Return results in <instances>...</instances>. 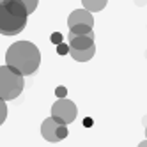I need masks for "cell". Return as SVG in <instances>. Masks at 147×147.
Here are the masks:
<instances>
[{
  "mask_svg": "<svg viewBox=\"0 0 147 147\" xmlns=\"http://www.w3.org/2000/svg\"><path fill=\"white\" fill-rule=\"evenodd\" d=\"M4 2V5L11 11L14 16H18V18H23V20H27V16H28V11H27V5L22 2V0H2Z\"/></svg>",
  "mask_w": 147,
  "mask_h": 147,
  "instance_id": "ba28073f",
  "label": "cell"
},
{
  "mask_svg": "<svg viewBox=\"0 0 147 147\" xmlns=\"http://www.w3.org/2000/svg\"><path fill=\"white\" fill-rule=\"evenodd\" d=\"M92 124H94V121H92L90 117H85V119H83V126H85V128H90Z\"/></svg>",
  "mask_w": 147,
  "mask_h": 147,
  "instance_id": "e0dca14e",
  "label": "cell"
},
{
  "mask_svg": "<svg viewBox=\"0 0 147 147\" xmlns=\"http://www.w3.org/2000/svg\"><path fill=\"white\" fill-rule=\"evenodd\" d=\"M69 32H71V34H76V36H89V34L94 32V30H92V27H89V25H76V27L69 28Z\"/></svg>",
  "mask_w": 147,
  "mask_h": 147,
  "instance_id": "8fae6325",
  "label": "cell"
},
{
  "mask_svg": "<svg viewBox=\"0 0 147 147\" xmlns=\"http://www.w3.org/2000/svg\"><path fill=\"white\" fill-rule=\"evenodd\" d=\"M22 2L27 5V11H28V14H32V13L36 11V7H37V4H39V0H22Z\"/></svg>",
  "mask_w": 147,
  "mask_h": 147,
  "instance_id": "7c38bea8",
  "label": "cell"
},
{
  "mask_svg": "<svg viewBox=\"0 0 147 147\" xmlns=\"http://www.w3.org/2000/svg\"><path fill=\"white\" fill-rule=\"evenodd\" d=\"M145 136H147V126H145Z\"/></svg>",
  "mask_w": 147,
  "mask_h": 147,
  "instance_id": "44dd1931",
  "label": "cell"
},
{
  "mask_svg": "<svg viewBox=\"0 0 147 147\" xmlns=\"http://www.w3.org/2000/svg\"><path fill=\"white\" fill-rule=\"evenodd\" d=\"M51 41H53L55 45H60L62 43V34H59V32H55L53 36H51Z\"/></svg>",
  "mask_w": 147,
  "mask_h": 147,
  "instance_id": "2e32d148",
  "label": "cell"
},
{
  "mask_svg": "<svg viewBox=\"0 0 147 147\" xmlns=\"http://www.w3.org/2000/svg\"><path fill=\"white\" fill-rule=\"evenodd\" d=\"M76 25H89L94 27V18L92 13H89L87 9H75L69 16H67V27L73 28Z\"/></svg>",
  "mask_w": 147,
  "mask_h": 147,
  "instance_id": "8992f818",
  "label": "cell"
},
{
  "mask_svg": "<svg viewBox=\"0 0 147 147\" xmlns=\"http://www.w3.org/2000/svg\"><path fill=\"white\" fill-rule=\"evenodd\" d=\"M27 25V20L14 16L0 0V34L2 36H16Z\"/></svg>",
  "mask_w": 147,
  "mask_h": 147,
  "instance_id": "3957f363",
  "label": "cell"
},
{
  "mask_svg": "<svg viewBox=\"0 0 147 147\" xmlns=\"http://www.w3.org/2000/svg\"><path fill=\"white\" fill-rule=\"evenodd\" d=\"M67 45L71 50H87L90 46H94V32L89 36H76V34H71L67 36Z\"/></svg>",
  "mask_w": 147,
  "mask_h": 147,
  "instance_id": "52a82bcc",
  "label": "cell"
},
{
  "mask_svg": "<svg viewBox=\"0 0 147 147\" xmlns=\"http://www.w3.org/2000/svg\"><path fill=\"white\" fill-rule=\"evenodd\" d=\"M25 87L23 75H20L9 66H0V99L11 101L22 94Z\"/></svg>",
  "mask_w": 147,
  "mask_h": 147,
  "instance_id": "7a4b0ae2",
  "label": "cell"
},
{
  "mask_svg": "<svg viewBox=\"0 0 147 147\" xmlns=\"http://www.w3.org/2000/svg\"><path fill=\"white\" fill-rule=\"evenodd\" d=\"M41 64V51L30 41H16L5 51V66L13 67L20 75H34Z\"/></svg>",
  "mask_w": 147,
  "mask_h": 147,
  "instance_id": "6da1fadb",
  "label": "cell"
},
{
  "mask_svg": "<svg viewBox=\"0 0 147 147\" xmlns=\"http://www.w3.org/2000/svg\"><path fill=\"white\" fill-rule=\"evenodd\" d=\"M64 124V122H60L59 119H55V117H46L45 121H43V124H41V135L45 136V140H48V142H60V138H59V128Z\"/></svg>",
  "mask_w": 147,
  "mask_h": 147,
  "instance_id": "5b68a950",
  "label": "cell"
},
{
  "mask_svg": "<svg viewBox=\"0 0 147 147\" xmlns=\"http://www.w3.org/2000/svg\"><path fill=\"white\" fill-rule=\"evenodd\" d=\"M55 94H57V98H59V99H64V98H66V94H67V89H66V87H62V85H59V87L55 89Z\"/></svg>",
  "mask_w": 147,
  "mask_h": 147,
  "instance_id": "9a60e30c",
  "label": "cell"
},
{
  "mask_svg": "<svg viewBox=\"0 0 147 147\" xmlns=\"http://www.w3.org/2000/svg\"><path fill=\"white\" fill-rule=\"evenodd\" d=\"M135 4L138 5V7H144V5L147 4V0H135Z\"/></svg>",
  "mask_w": 147,
  "mask_h": 147,
  "instance_id": "ac0fdd59",
  "label": "cell"
},
{
  "mask_svg": "<svg viewBox=\"0 0 147 147\" xmlns=\"http://www.w3.org/2000/svg\"><path fill=\"white\" fill-rule=\"evenodd\" d=\"M145 59H147V50H145Z\"/></svg>",
  "mask_w": 147,
  "mask_h": 147,
  "instance_id": "7402d4cb",
  "label": "cell"
},
{
  "mask_svg": "<svg viewBox=\"0 0 147 147\" xmlns=\"http://www.w3.org/2000/svg\"><path fill=\"white\" fill-rule=\"evenodd\" d=\"M69 51H71L69 45H64V43L57 45V53H59V55H66V53H69Z\"/></svg>",
  "mask_w": 147,
  "mask_h": 147,
  "instance_id": "5bb4252c",
  "label": "cell"
},
{
  "mask_svg": "<svg viewBox=\"0 0 147 147\" xmlns=\"http://www.w3.org/2000/svg\"><path fill=\"white\" fill-rule=\"evenodd\" d=\"M144 124H145V126H147V117H144Z\"/></svg>",
  "mask_w": 147,
  "mask_h": 147,
  "instance_id": "ffe728a7",
  "label": "cell"
},
{
  "mask_svg": "<svg viewBox=\"0 0 147 147\" xmlns=\"http://www.w3.org/2000/svg\"><path fill=\"white\" fill-rule=\"evenodd\" d=\"M94 53H96V45L87 48V50H71L69 51V55L76 62H87V60H90L94 57Z\"/></svg>",
  "mask_w": 147,
  "mask_h": 147,
  "instance_id": "9c48e42d",
  "label": "cell"
},
{
  "mask_svg": "<svg viewBox=\"0 0 147 147\" xmlns=\"http://www.w3.org/2000/svg\"><path fill=\"white\" fill-rule=\"evenodd\" d=\"M5 119H7V105L4 99H0V124H4Z\"/></svg>",
  "mask_w": 147,
  "mask_h": 147,
  "instance_id": "4fadbf2b",
  "label": "cell"
},
{
  "mask_svg": "<svg viewBox=\"0 0 147 147\" xmlns=\"http://www.w3.org/2000/svg\"><path fill=\"white\" fill-rule=\"evenodd\" d=\"M138 147H147V138H145L144 142H140V144H138Z\"/></svg>",
  "mask_w": 147,
  "mask_h": 147,
  "instance_id": "d6986e66",
  "label": "cell"
},
{
  "mask_svg": "<svg viewBox=\"0 0 147 147\" xmlns=\"http://www.w3.org/2000/svg\"><path fill=\"white\" fill-rule=\"evenodd\" d=\"M76 105L73 103L71 99H57L53 105H51V117H55L59 119L60 122H64L66 126L71 124L73 121L76 119Z\"/></svg>",
  "mask_w": 147,
  "mask_h": 147,
  "instance_id": "277c9868",
  "label": "cell"
},
{
  "mask_svg": "<svg viewBox=\"0 0 147 147\" xmlns=\"http://www.w3.org/2000/svg\"><path fill=\"white\" fill-rule=\"evenodd\" d=\"M83 9H87L89 13H99L107 7L108 0H82Z\"/></svg>",
  "mask_w": 147,
  "mask_h": 147,
  "instance_id": "30bf717a",
  "label": "cell"
}]
</instances>
